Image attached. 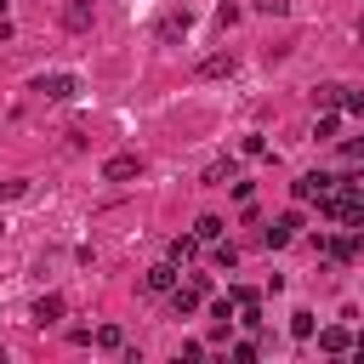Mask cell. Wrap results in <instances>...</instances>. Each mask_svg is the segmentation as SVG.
<instances>
[{
	"label": "cell",
	"mask_w": 364,
	"mask_h": 364,
	"mask_svg": "<svg viewBox=\"0 0 364 364\" xmlns=\"http://www.w3.org/2000/svg\"><path fill=\"white\" fill-rule=\"evenodd\" d=\"M228 74H233V51H210L199 63V80H228Z\"/></svg>",
	"instance_id": "cell-7"
},
{
	"label": "cell",
	"mask_w": 364,
	"mask_h": 364,
	"mask_svg": "<svg viewBox=\"0 0 364 364\" xmlns=\"http://www.w3.org/2000/svg\"><path fill=\"white\" fill-rule=\"evenodd\" d=\"M182 279H176V262H159V267H148L142 273V290H154V296H171Z\"/></svg>",
	"instance_id": "cell-4"
},
{
	"label": "cell",
	"mask_w": 364,
	"mask_h": 364,
	"mask_svg": "<svg viewBox=\"0 0 364 364\" xmlns=\"http://www.w3.org/2000/svg\"><path fill=\"white\" fill-rule=\"evenodd\" d=\"M228 296H233V313H239V324H245V330H256V324H262V307H256V290H245V284H233Z\"/></svg>",
	"instance_id": "cell-5"
},
{
	"label": "cell",
	"mask_w": 364,
	"mask_h": 364,
	"mask_svg": "<svg viewBox=\"0 0 364 364\" xmlns=\"http://www.w3.org/2000/svg\"><path fill=\"white\" fill-rule=\"evenodd\" d=\"M165 256H171L176 267H188V262L199 256V233H188V239H171V250H165Z\"/></svg>",
	"instance_id": "cell-10"
},
{
	"label": "cell",
	"mask_w": 364,
	"mask_h": 364,
	"mask_svg": "<svg viewBox=\"0 0 364 364\" xmlns=\"http://www.w3.org/2000/svg\"><path fill=\"white\" fill-rule=\"evenodd\" d=\"M358 46H364V23H358Z\"/></svg>",
	"instance_id": "cell-25"
},
{
	"label": "cell",
	"mask_w": 364,
	"mask_h": 364,
	"mask_svg": "<svg viewBox=\"0 0 364 364\" xmlns=\"http://www.w3.org/2000/svg\"><path fill=\"white\" fill-rule=\"evenodd\" d=\"M193 233H199V245H216V239H222V216H199Z\"/></svg>",
	"instance_id": "cell-15"
},
{
	"label": "cell",
	"mask_w": 364,
	"mask_h": 364,
	"mask_svg": "<svg viewBox=\"0 0 364 364\" xmlns=\"http://www.w3.org/2000/svg\"><path fill=\"white\" fill-rule=\"evenodd\" d=\"M0 11H6V0H0Z\"/></svg>",
	"instance_id": "cell-27"
},
{
	"label": "cell",
	"mask_w": 364,
	"mask_h": 364,
	"mask_svg": "<svg viewBox=\"0 0 364 364\" xmlns=\"http://www.w3.org/2000/svg\"><path fill=\"white\" fill-rule=\"evenodd\" d=\"M63 23H68V28H91V23H97V11H91L85 0H74V6L63 11Z\"/></svg>",
	"instance_id": "cell-12"
},
{
	"label": "cell",
	"mask_w": 364,
	"mask_h": 364,
	"mask_svg": "<svg viewBox=\"0 0 364 364\" xmlns=\"http://www.w3.org/2000/svg\"><path fill=\"white\" fill-rule=\"evenodd\" d=\"M102 176H108V182H131V176H142V159H136V154H114V159L102 165Z\"/></svg>",
	"instance_id": "cell-6"
},
{
	"label": "cell",
	"mask_w": 364,
	"mask_h": 364,
	"mask_svg": "<svg viewBox=\"0 0 364 364\" xmlns=\"http://www.w3.org/2000/svg\"><path fill=\"white\" fill-rule=\"evenodd\" d=\"M353 233H358V245H364V216H358V222H353Z\"/></svg>",
	"instance_id": "cell-24"
},
{
	"label": "cell",
	"mask_w": 364,
	"mask_h": 364,
	"mask_svg": "<svg viewBox=\"0 0 364 364\" xmlns=\"http://www.w3.org/2000/svg\"><path fill=\"white\" fill-rule=\"evenodd\" d=\"M205 182H210V188H228V182H233V159H210V165H205Z\"/></svg>",
	"instance_id": "cell-13"
},
{
	"label": "cell",
	"mask_w": 364,
	"mask_h": 364,
	"mask_svg": "<svg viewBox=\"0 0 364 364\" xmlns=\"http://www.w3.org/2000/svg\"><path fill=\"white\" fill-rule=\"evenodd\" d=\"M210 262H216V267H233V262H239V245H222V239H216V250H210Z\"/></svg>",
	"instance_id": "cell-16"
},
{
	"label": "cell",
	"mask_w": 364,
	"mask_h": 364,
	"mask_svg": "<svg viewBox=\"0 0 364 364\" xmlns=\"http://www.w3.org/2000/svg\"><path fill=\"white\" fill-rule=\"evenodd\" d=\"M97 347H125V330H119V324H102V330H97Z\"/></svg>",
	"instance_id": "cell-18"
},
{
	"label": "cell",
	"mask_w": 364,
	"mask_h": 364,
	"mask_svg": "<svg viewBox=\"0 0 364 364\" xmlns=\"http://www.w3.org/2000/svg\"><path fill=\"white\" fill-rule=\"evenodd\" d=\"M296 228H301V210H284L279 222H267V228H262V245H267V250H279V245H290V239H296Z\"/></svg>",
	"instance_id": "cell-3"
},
{
	"label": "cell",
	"mask_w": 364,
	"mask_h": 364,
	"mask_svg": "<svg viewBox=\"0 0 364 364\" xmlns=\"http://www.w3.org/2000/svg\"><path fill=\"white\" fill-rule=\"evenodd\" d=\"M0 364H6V347H0Z\"/></svg>",
	"instance_id": "cell-26"
},
{
	"label": "cell",
	"mask_w": 364,
	"mask_h": 364,
	"mask_svg": "<svg viewBox=\"0 0 364 364\" xmlns=\"http://www.w3.org/2000/svg\"><path fill=\"white\" fill-rule=\"evenodd\" d=\"M341 108H347V114H358V119H364V91H347V97H341Z\"/></svg>",
	"instance_id": "cell-19"
},
{
	"label": "cell",
	"mask_w": 364,
	"mask_h": 364,
	"mask_svg": "<svg viewBox=\"0 0 364 364\" xmlns=\"http://www.w3.org/2000/svg\"><path fill=\"white\" fill-rule=\"evenodd\" d=\"M341 97H347V85H336V80L313 85V108H324V114H336V108H341Z\"/></svg>",
	"instance_id": "cell-8"
},
{
	"label": "cell",
	"mask_w": 364,
	"mask_h": 364,
	"mask_svg": "<svg viewBox=\"0 0 364 364\" xmlns=\"http://www.w3.org/2000/svg\"><path fill=\"white\" fill-rule=\"evenodd\" d=\"M63 318V296H40L34 301V324H57Z\"/></svg>",
	"instance_id": "cell-11"
},
{
	"label": "cell",
	"mask_w": 364,
	"mask_h": 364,
	"mask_svg": "<svg viewBox=\"0 0 364 364\" xmlns=\"http://www.w3.org/2000/svg\"><path fill=\"white\" fill-rule=\"evenodd\" d=\"M23 193V182H0V199H17Z\"/></svg>",
	"instance_id": "cell-21"
},
{
	"label": "cell",
	"mask_w": 364,
	"mask_h": 364,
	"mask_svg": "<svg viewBox=\"0 0 364 364\" xmlns=\"http://www.w3.org/2000/svg\"><path fill=\"white\" fill-rule=\"evenodd\" d=\"M256 11L262 17H284V0H256Z\"/></svg>",
	"instance_id": "cell-20"
},
{
	"label": "cell",
	"mask_w": 364,
	"mask_h": 364,
	"mask_svg": "<svg viewBox=\"0 0 364 364\" xmlns=\"http://www.w3.org/2000/svg\"><path fill=\"white\" fill-rule=\"evenodd\" d=\"M353 353H358V358H364V336H353Z\"/></svg>",
	"instance_id": "cell-23"
},
{
	"label": "cell",
	"mask_w": 364,
	"mask_h": 364,
	"mask_svg": "<svg viewBox=\"0 0 364 364\" xmlns=\"http://www.w3.org/2000/svg\"><path fill=\"white\" fill-rule=\"evenodd\" d=\"M290 336L307 341V336H313V313H290Z\"/></svg>",
	"instance_id": "cell-17"
},
{
	"label": "cell",
	"mask_w": 364,
	"mask_h": 364,
	"mask_svg": "<svg viewBox=\"0 0 364 364\" xmlns=\"http://www.w3.org/2000/svg\"><path fill=\"white\" fill-rule=\"evenodd\" d=\"M318 347H324V353H347V347H353V336H347L341 324H330V330L318 336Z\"/></svg>",
	"instance_id": "cell-14"
},
{
	"label": "cell",
	"mask_w": 364,
	"mask_h": 364,
	"mask_svg": "<svg viewBox=\"0 0 364 364\" xmlns=\"http://www.w3.org/2000/svg\"><path fill=\"white\" fill-rule=\"evenodd\" d=\"M34 91H40L46 102H74V97H80V80H74V74H40Z\"/></svg>",
	"instance_id": "cell-1"
},
{
	"label": "cell",
	"mask_w": 364,
	"mask_h": 364,
	"mask_svg": "<svg viewBox=\"0 0 364 364\" xmlns=\"http://www.w3.org/2000/svg\"><path fill=\"white\" fill-rule=\"evenodd\" d=\"M341 154H347V159H364V142H347Z\"/></svg>",
	"instance_id": "cell-22"
},
{
	"label": "cell",
	"mask_w": 364,
	"mask_h": 364,
	"mask_svg": "<svg viewBox=\"0 0 364 364\" xmlns=\"http://www.w3.org/2000/svg\"><path fill=\"white\" fill-rule=\"evenodd\" d=\"M330 188H336V176H330V171H307V176H301V182H296L290 193H296L301 205H318V199H324Z\"/></svg>",
	"instance_id": "cell-2"
},
{
	"label": "cell",
	"mask_w": 364,
	"mask_h": 364,
	"mask_svg": "<svg viewBox=\"0 0 364 364\" xmlns=\"http://www.w3.org/2000/svg\"><path fill=\"white\" fill-rule=\"evenodd\" d=\"M188 28H193V17H188V11H165V17H159V40H182Z\"/></svg>",
	"instance_id": "cell-9"
}]
</instances>
